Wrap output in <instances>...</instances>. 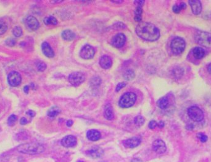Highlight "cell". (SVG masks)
Returning <instances> with one entry per match:
<instances>
[{
  "instance_id": "6da1fadb",
  "label": "cell",
  "mask_w": 211,
  "mask_h": 162,
  "mask_svg": "<svg viewBox=\"0 0 211 162\" xmlns=\"http://www.w3.org/2000/svg\"><path fill=\"white\" fill-rule=\"evenodd\" d=\"M137 34L142 39L149 42L157 40L160 37V31L151 23L142 22L136 27Z\"/></svg>"
},
{
  "instance_id": "7a4b0ae2",
  "label": "cell",
  "mask_w": 211,
  "mask_h": 162,
  "mask_svg": "<svg viewBox=\"0 0 211 162\" xmlns=\"http://www.w3.org/2000/svg\"><path fill=\"white\" fill-rule=\"evenodd\" d=\"M19 152L24 154L35 155L43 152L45 150L44 147L38 143H27L22 144L17 147Z\"/></svg>"
},
{
  "instance_id": "3957f363",
  "label": "cell",
  "mask_w": 211,
  "mask_h": 162,
  "mask_svg": "<svg viewBox=\"0 0 211 162\" xmlns=\"http://www.w3.org/2000/svg\"><path fill=\"white\" fill-rule=\"evenodd\" d=\"M137 100V95L133 92H126L120 98L119 105L121 108H126L132 106Z\"/></svg>"
},
{
  "instance_id": "277c9868",
  "label": "cell",
  "mask_w": 211,
  "mask_h": 162,
  "mask_svg": "<svg viewBox=\"0 0 211 162\" xmlns=\"http://www.w3.org/2000/svg\"><path fill=\"white\" fill-rule=\"evenodd\" d=\"M196 42L205 47H211V34L204 31H198L195 34Z\"/></svg>"
},
{
  "instance_id": "5b68a950",
  "label": "cell",
  "mask_w": 211,
  "mask_h": 162,
  "mask_svg": "<svg viewBox=\"0 0 211 162\" xmlns=\"http://www.w3.org/2000/svg\"><path fill=\"white\" fill-rule=\"evenodd\" d=\"M186 47L185 40L180 37H175L172 40L171 45V50L175 55H180L183 52Z\"/></svg>"
},
{
  "instance_id": "8992f818",
  "label": "cell",
  "mask_w": 211,
  "mask_h": 162,
  "mask_svg": "<svg viewBox=\"0 0 211 162\" xmlns=\"http://www.w3.org/2000/svg\"><path fill=\"white\" fill-rule=\"evenodd\" d=\"M188 116L196 122L201 121L204 118V113L201 108L196 106H192L188 109Z\"/></svg>"
},
{
  "instance_id": "52a82bcc",
  "label": "cell",
  "mask_w": 211,
  "mask_h": 162,
  "mask_svg": "<svg viewBox=\"0 0 211 162\" xmlns=\"http://www.w3.org/2000/svg\"><path fill=\"white\" fill-rule=\"evenodd\" d=\"M85 80V75L80 72H74L69 76V82L73 86H78Z\"/></svg>"
},
{
  "instance_id": "ba28073f",
  "label": "cell",
  "mask_w": 211,
  "mask_h": 162,
  "mask_svg": "<svg viewBox=\"0 0 211 162\" xmlns=\"http://www.w3.org/2000/svg\"><path fill=\"white\" fill-rule=\"evenodd\" d=\"M9 84L12 87H17L21 83L22 77L20 74L16 71L10 72L8 77Z\"/></svg>"
},
{
  "instance_id": "9c48e42d",
  "label": "cell",
  "mask_w": 211,
  "mask_h": 162,
  "mask_svg": "<svg viewBox=\"0 0 211 162\" xmlns=\"http://www.w3.org/2000/svg\"><path fill=\"white\" fill-rule=\"evenodd\" d=\"M95 53V50L93 47L90 45H86L81 49L80 52V56L85 60H89L93 58Z\"/></svg>"
},
{
  "instance_id": "30bf717a",
  "label": "cell",
  "mask_w": 211,
  "mask_h": 162,
  "mask_svg": "<svg viewBox=\"0 0 211 162\" xmlns=\"http://www.w3.org/2000/svg\"><path fill=\"white\" fill-rule=\"evenodd\" d=\"M126 42V37L124 34L119 33L113 37L111 40V44L115 48L122 47Z\"/></svg>"
},
{
  "instance_id": "8fae6325",
  "label": "cell",
  "mask_w": 211,
  "mask_h": 162,
  "mask_svg": "<svg viewBox=\"0 0 211 162\" xmlns=\"http://www.w3.org/2000/svg\"><path fill=\"white\" fill-rule=\"evenodd\" d=\"M153 148L157 153L161 154L166 151L167 147L165 142L162 140L157 139L153 143Z\"/></svg>"
},
{
  "instance_id": "7c38bea8",
  "label": "cell",
  "mask_w": 211,
  "mask_h": 162,
  "mask_svg": "<svg viewBox=\"0 0 211 162\" xmlns=\"http://www.w3.org/2000/svg\"><path fill=\"white\" fill-rule=\"evenodd\" d=\"M26 25L27 27L33 31L36 30L40 26L39 22L36 19V17H35L33 16H29L27 17L26 21H25Z\"/></svg>"
},
{
  "instance_id": "4fadbf2b",
  "label": "cell",
  "mask_w": 211,
  "mask_h": 162,
  "mask_svg": "<svg viewBox=\"0 0 211 162\" xmlns=\"http://www.w3.org/2000/svg\"><path fill=\"white\" fill-rule=\"evenodd\" d=\"M61 144L64 147H72L77 144V139L75 136L69 135L64 137L61 141Z\"/></svg>"
},
{
  "instance_id": "5bb4252c",
  "label": "cell",
  "mask_w": 211,
  "mask_h": 162,
  "mask_svg": "<svg viewBox=\"0 0 211 162\" xmlns=\"http://www.w3.org/2000/svg\"><path fill=\"white\" fill-rule=\"evenodd\" d=\"M141 144V140L138 137H132L123 141V144L126 148H132L138 147Z\"/></svg>"
},
{
  "instance_id": "9a60e30c",
  "label": "cell",
  "mask_w": 211,
  "mask_h": 162,
  "mask_svg": "<svg viewBox=\"0 0 211 162\" xmlns=\"http://www.w3.org/2000/svg\"><path fill=\"white\" fill-rule=\"evenodd\" d=\"M189 4L191 6L192 12L195 15H198L202 11V4L199 0H190Z\"/></svg>"
},
{
  "instance_id": "2e32d148",
  "label": "cell",
  "mask_w": 211,
  "mask_h": 162,
  "mask_svg": "<svg viewBox=\"0 0 211 162\" xmlns=\"http://www.w3.org/2000/svg\"><path fill=\"white\" fill-rule=\"evenodd\" d=\"M103 153H104L103 150L100 147H93L87 152V154L89 156L92 157L93 158L101 157L103 155Z\"/></svg>"
},
{
  "instance_id": "e0dca14e",
  "label": "cell",
  "mask_w": 211,
  "mask_h": 162,
  "mask_svg": "<svg viewBox=\"0 0 211 162\" xmlns=\"http://www.w3.org/2000/svg\"><path fill=\"white\" fill-rule=\"evenodd\" d=\"M41 49L43 54L48 57V58H53L55 56V52L50 44L48 42H43L41 45Z\"/></svg>"
},
{
  "instance_id": "ac0fdd59",
  "label": "cell",
  "mask_w": 211,
  "mask_h": 162,
  "mask_svg": "<svg viewBox=\"0 0 211 162\" xmlns=\"http://www.w3.org/2000/svg\"><path fill=\"white\" fill-rule=\"evenodd\" d=\"M112 64V62L111 58L107 55L103 56L100 60V65L103 69H109L111 67Z\"/></svg>"
},
{
  "instance_id": "d6986e66",
  "label": "cell",
  "mask_w": 211,
  "mask_h": 162,
  "mask_svg": "<svg viewBox=\"0 0 211 162\" xmlns=\"http://www.w3.org/2000/svg\"><path fill=\"white\" fill-rule=\"evenodd\" d=\"M87 137L91 141H97L101 138V133L95 129L89 130L87 133Z\"/></svg>"
},
{
  "instance_id": "ffe728a7",
  "label": "cell",
  "mask_w": 211,
  "mask_h": 162,
  "mask_svg": "<svg viewBox=\"0 0 211 162\" xmlns=\"http://www.w3.org/2000/svg\"><path fill=\"white\" fill-rule=\"evenodd\" d=\"M104 116L107 120H112L114 118L113 108L111 104H107L104 107Z\"/></svg>"
},
{
  "instance_id": "44dd1931",
  "label": "cell",
  "mask_w": 211,
  "mask_h": 162,
  "mask_svg": "<svg viewBox=\"0 0 211 162\" xmlns=\"http://www.w3.org/2000/svg\"><path fill=\"white\" fill-rule=\"evenodd\" d=\"M193 55L196 59L199 60L204 56L205 51L201 47H195L193 50Z\"/></svg>"
},
{
  "instance_id": "7402d4cb",
  "label": "cell",
  "mask_w": 211,
  "mask_h": 162,
  "mask_svg": "<svg viewBox=\"0 0 211 162\" xmlns=\"http://www.w3.org/2000/svg\"><path fill=\"white\" fill-rule=\"evenodd\" d=\"M62 37L67 41H72L75 38V34L70 30H65L62 32Z\"/></svg>"
},
{
  "instance_id": "603a6c76",
  "label": "cell",
  "mask_w": 211,
  "mask_h": 162,
  "mask_svg": "<svg viewBox=\"0 0 211 162\" xmlns=\"http://www.w3.org/2000/svg\"><path fill=\"white\" fill-rule=\"evenodd\" d=\"M168 104H169L168 100L167 98L165 97L160 98L157 102V106H159V108H160L162 110L166 109L168 106Z\"/></svg>"
},
{
  "instance_id": "cb8c5ba5",
  "label": "cell",
  "mask_w": 211,
  "mask_h": 162,
  "mask_svg": "<svg viewBox=\"0 0 211 162\" xmlns=\"http://www.w3.org/2000/svg\"><path fill=\"white\" fill-rule=\"evenodd\" d=\"M61 112V110L58 106H52L48 111V116L51 118H55L58 116Z\"/></svg>"
},
{
  "instance_id": "d4e9b609",
  "label": "cell",
  "mask_w": 211,
  "mask_h": 162,
  "mask_svg": "<svg viewBox=\"0 0 211 162\" xmlns=\"http://www.w3.org/2000/svg\"><path fill=\"white\" fill-rule=\"evenodd\" d=\"M135 74L132 69H127L123 74V78L126 80H131L134 79Z\"/></svg>"
},
{
  "instance_id": "484cf974",
  "label": "cell",
  "mask_w": 211,
  "mask_h": 162,
  "mask_svg": "<svg viewBox=\"0 0 211 162\" xmlns=\"http://www.w3.org/2000/svg\"><path fill=\"white\" fill-rule=\"evenodd\" d=\"M44 23L46 24V25H57L58 24V21L57 19L53 17V16H48V17H47L45 18L44 19Z\"/></svg>"
},
{
  "instance_id": "4316f807",
  "label": "cell",
  "mask_w": 211,
  "mask_h": 162,
  "mask_svg": "<svg viewBox=\"0 0 211 162\" xmlns=\"http://www.w3.org/2000/svg\"><path fill=\"white\" fill-rule=\"evenodd\" d=\"M143 13V10L141 6H137L135 11V20L137 22H140L141 21V15Z\"/></svg>"
},
{
  "instance_id": "83f0119b",
  "label": "cell",
  "mask_w": 211,
  "mask_h": 162,
  "mask_svg": "<svg viewBox=\"0 0 211 162\" xmlns=\"http://www.w3.org/2000/svg\"><path fill=\"white\" fill-rule=\"evenodd\" d=\"M134 123L137 126H141L145 123V119L142 116H137L134 119Z\"/></svg>"
},
{
  "instance_id": "f1b7e54d",
  "label": "cell",
  "mask_w": 211,
  "mask_h": 162,
  "mask_svg": "<svg viewBox=\"0 0 211 162\" xmlns=\"http://www.w3.org/2000/svg\"><path fill=\"white\" fill-rule=\"evenodd\" d=\"M13 35L16 37H20L22 36V29L21 27H19V26H16L15 27L14 29H13Z\"/></svg>"
},
{
  "instance_id": "f546056e",
  "label": "cell",
  "mask_w": 211,
  "mask_h": 162,
  "mask_svg": "<svg viewBox=\"0 0 211 162\" xmlns=\"http://www.w3.org/2000/svg\"><path fill=\"white\" fill-rule=\"evenodd\" d=\"M17 120V116L15 114H11L8 120V124L9 126H13L16 123Z\"/></svg>"
},
{
  "instance_id": "4dcf8cb0",
  "label": "cell",
  "mask_w": 211,
  "mask_h": 162,
  "mask_svg": "<svg viewBox=\"0 0 211 162\" xmlns=\"http://www.w3.org/2000/svg\"><path fill=\"white\" fill-rule=\"evenodd\" d=\"M173 74L177 79H180L183 75V71L179 68H177L173 70Z\"/></svg>"
},
{
  "instance_id": "1f68e13d",
  "label": "cell",
  "mask_w": 211,
  "mask_h": 162,
  "mask_svg": "<svg viewBox=\"0 0 211 162\" xmlns=\"http://www.w3.org/2000/svg\"><path fill=\"white\" fill-rule=\"evenodd\" d=\"M7 29H8V26L6 24L2 21H0V35L5 33L6 32Z\"/></svg>"
},
{
  "instance_id": "d6a6232c",
  "label": "cell",
  "mask_w": 211,
  "mask_h": 162,
  "mask_svg": "<svg viewBox=\"0 0 211 162\" xmlns=\"http://www.w3.org/2000/svg\"><path fill=\"white\" fill-rule=\"evenodd\" d=\"M101 83V80L98 77H93L91 80V84L92 86H99Z\"/></svg>"
},
{
  "instance_id": "836d02e7",
  "label": "cell",
  "mask_w": 211,
  "mask_h": 162,
  "mask_svg": "<svg viewBox=\"0 0 211 162\" xmlns=\"http://www.w3.org/2000/svg\"><path fill=\"white\" fill-rule=\"evenodd\" d=\"M36 67L39 71H44L47 69L46 64L42 61H39L36 64Z\"/></svg>"
},
{
  "instance_id": "e575fe53",
  "label": "cell",
  "mask_w": 211,
  "mask_h": 162,
  "mask_svg": "<svg viewBox=\"0 0 211 162\" xmlns=\"http://www.w3.org/2000/svg\"><path fill=\"white\" fill-rule=\"evenodd\" d=\"M197 136L202 142H205L207 141V136L204 133H199Z\"/></svg>"
},
{
  "instance_id": "d590c367",
  "label": "cell",
  "mask_w": 211,
  "mask_h": 162,
  "mask_svg": "<svg viewBox=\"0 0 211 162\" xmlns=\"http://www.w3.org/2000/svg\"><path fill=\"white\" fill-rule=\"evenodd\" d=\"M16 40L13 39V38L8 39V40H6V44L9 47H13L16 45Z\"/></svg>"
},
{
  "instance_id": "8d00e7d4",
  "label": "cell",
  "mask_w": 211,
  "mask_h": 162,
  "mask_svg": "<svg viewBox=\"0 0 211 162\" xmlns=\"http://www.w3.org/2000/svg\"><path fill=\"white\" fill-rule=\"evenodd\" d=\"M157 126V123L154 120L151 121L149 123V128L151 129H154Z\"/></svg>"
},
{
  "instance_id": "74e56055",
  "label": "cell",
  "mask_w": 211,
  "mask_h": 162,
  "mask_svg": "<svg viewBox=\"0 0 211 162\" xmlns=\"http://www.w3.org/2000/svg\"><path fill=\"white\" fill-rule=\"evenodd\" d=\"M172 10L175 13H179L181 11V8L179 5H175L173 8H172Z\"/></svg>"
},
{
  "instance_id": "f35d334b",
  "label": "cell",
  "mask_w": 211,
  "mask_h": 162,
  "mask_svg": "<svg viewBox=\"0 0 211 162\" xmlns=\"http://www.w3.org/2000/svg\"><path fill=\"white\" fill-rule=\"evenodd\" d=\"M126 86V83H119L117 85V87H116V92H119L120 90H121L122 88H123L124 87Z\"/></svg>"
},
{
  "instance_id": "ab89813d",
  "label": "cell",
  "mask_w": 211,
  "mask_h": 162,
  "mask_svg": "<svg viewBox=\"0 0 211 162\" xmlns=\"http://www.w3.org/2000/svg\"><path fill=\"white\" fill-rule=\"evenodd\" d=\"M20 123H21L22 125H26V124L28 123V121H27V119L23 117V118H22L21 119V120H20Z\"/></svg>"
},
{
  "instance_id": "60d3db41",
  "label": "cell",
  "mask_w": 211,
  "mask_h": 162,
  "mask_svg": "<svg viewBox=\"0 0 211 162\" xmlns=\"http://www.w3.org/2000/svg\"><path fill=\"white\" fill-rule=\"evenodd\" d=\"M26 114H27V115H28L29 116H30V117H34L35 116V111H32V110H28V111H27V112H26Z\"/></svg>"
},
{
  "instance_id": "b9f144b4",
  "label": "cell",
  "mask_w": 211,
  "mask_h": 162,
  "mask_svg": "<svg viewBox=\"0 0 211 162\" xmlns=\"http://www.w3.org/2000/svg\"><path fill=\"white\" fill-rule=\"evenodd\" d=\"M157 126H158L159 128H164V123L162 121H160V122H159V123H157Z\"/></svg>"
},
{
  "instance_id": "7bdbcfd3",
  "label": "cell",
  "mask_w": 211,
  "mask_h": 162,
  "mask_svg": "<svg viewBox=\"0 0 211 162\" xmlns=\"http://www.w3.org/2000/svg\"><path fill=\"white\" fill-rule=\"evenodd\" d=\"M73 121H72V120H68L67 121V126H68V127H70L71 126H72V125H73Z\"/></svg>"
},
{
  "instance_id": "ee69618b",
  "label": "cell",
  "mask_w": 211,
  "mask_h": 162,
  "mask_svg": "<svg viewBox=\"0 0 211 162\" xmlns=\"http://www.w3.org/2000/svg\"><path fill=\"white\" fill-rule=\"evenodd\" d=\"M144 1H137L135 2V4H138V6H141V5L144 4Z\"/></svg>"
},
{
  "instance_id": "f6af8a7d",
  "label": "cell",
  "mask_w": 211,
  "mask_h": 162,
  "mask_svg": "<svg viewBox=\"0 0 211 162\" xmlns=\"http://www.w3.org/2000/svg\"><path fill=\"white\" fill-rule=\"evenodd\" d=\"M179 5H180V8H181V10H183L185 9V8H186V7H187V5H186L185 3H180Z\"/></svg>"
},
{
  "instance_id": "bcb514c9",
  "label": "cell",
  "mask_w": 211,
  "mask_h": 162,
  "mask_svg": "<svg viewBox=\"0 0 211 162\" xmlns=\"http://www.w3.org/2000/svg\"><path fill=\"white\" fill-rule=\"evenodd\" d=\"M24 92L25 93V94H28V92H29V87L28 86H25L24 87Z\"/></svg>"
},
{
  "instance_id": "7dc6e473",
  "label": "cell",
  "mask_w": 211,
  "mask_h": 162,
  "mask_svg": "<svg viewBox=\"0 0 211 162\" xmlns=\"http://www.w3.org/2000/svg\"><path fill=\"white\" fill-rule=\"evenodd\" d=\"M207 71L210 73V74H211V63H210L208 65V66H207Z\"/></svg>"
},
{
  "instance_id": "c3c4849f",
  "label": "cell",
  "mask_w": 211,
  "mask_h": 162,
  "mask_svg": "<svg viewBox=\"0 0 211 162\" xmlns=\"http://www.w3.org/2000/svg\"><path fill=\"white\" fill-rule=\"evenodd\" d=\"M78 162H83V161H78Z\"/></svg>"
}]
</instances>
